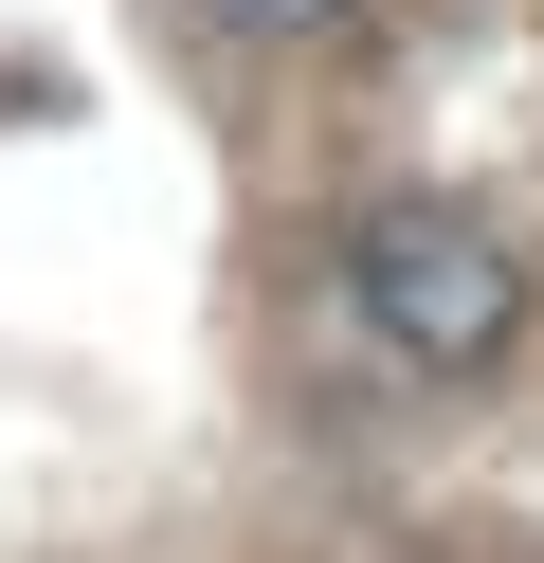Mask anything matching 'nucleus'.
I'll return each mask as SVG.
<instances>
[{
  "instance_id": "f03ea898",
  "label": "nucleus",
  "mask_w": 544,
  "mask_h": 563,
  "mask_svg": "<svg viewBox=\"0 0 544 563\" xmlns=\"http://www.w3.org/2000/svg\"><path fill=\"white\" fill-rule=\"evenodd\" d=\"M218 37H326V19H345V0H200Z\"/></svg>"
},
{
  "instance_id": "f257e3e1",
  "label": "nucleus",
  "mask_w": 544,
  "mask_h": 563,
  "mask_svg": "<svg viewBox=\"0 0 544 563\" xmlns=\"http://www.w3.org/2000/svg\"><path fill=\"white\" fill-rule=\"evenodd\" d=\"M345 309H363V345L471 382V364H508V328H526V255H508L490 219H454V200H381V219L345 236Z\"/></svg>"
}]
</instances>
